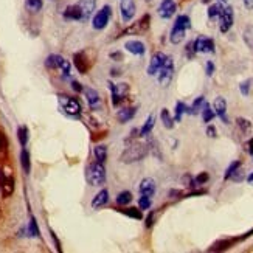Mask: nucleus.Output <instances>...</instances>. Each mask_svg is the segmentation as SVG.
I'll use <instances>...</instances> for the list:
<instances>
[{
    "label": "nucleus",
    "mask_w": 253,
    "mask_h": 253,
    "mask_svg": "<svg viewBox=\"0 0 253 253\" xmlns=\"http://www.w3.org/2000/svg\"><path fill=\"white\" fill-rule=\"evenodd\" d=\"M138 208H140V210H149V208H151V197L141 196L140 201H138Z\"/></svg>",
    "instance_id": "obj_41"
},
{
    "label": "nucleus",
    "mask_w": 253,
    "mask_h": 253,
    "mask_svg": "<svg viewBox=\"0 0 253 253\" xmlns=\"http://www.w3.org/2000/svg\"><path fill=\"white\" fill-rule=\"evenodd\" d=\"M243 2L247 9H253V0H243Z\"/></svg>",
    "instance_id": "obj_54"
},
{
    "label": "nucleus",
    "mask_w": 253,
    "mask_h": 253,
    "mask_svg": "<svg viewBox=\"0 0 253 253\" xmlns=\"http://www.w3.org/2000/svg\"><path fill=\"white\" fill-rule=\"evenodd\" d=\"M93 156H95V160L100 162V163H106L107 160V146L104 145H98L93 148Z\"/></svg>",
    "instance_id": "obj_26"
},
{
    "label": "nucleus",
    "mask_w": 253,
    "mask_h": 253,
    "mask_svg": "<svg viewBox=\"0 0 253 253\" xmlns=\"http://www.w3.org/2000/svg\"><path fill=\"white\" fill-rule=\"evenodd\" d=\"M120 9H122V16L125 22L132 20V17L135 16V2L134 0H122L120 2Z\"/></svg>",
    "instance_id": "obj_14"
},
{
    "label": "nucleus",
    "mask_w": 253,
    "mask_h": 253,
    "mask_svg": "<svg viewBox=\"0 0 253 253\" xmlns=\"http://www.w3.org/2000/svg\"><path fill=\"white\" fill-rule=\"evenodd\" d=\"M154 122H156V117H154V115H149L148 120H146V123L143 125V127L138 130V135H140V137H146V135H149V134H151V130H152V127H154Z\"/></svg>",
    "instance_id": "obj_29"
},
{
    "label": "nucleus",
    "mask_w": 253,
    "mask_h": 253,
    "mask_svg": "<svg viewBox=\"0 0 253 253\" xmlns=\"http://www.w3.org/2000/svg\"><path fill=\"white\" fill-rule=\"evenodd\" d=\"M148 156V146L143 143H134L125 149V152L120 156V162L122 163H135L140 162Z\"/></svg>",
    "instance_id": "obj_2"
},
{
    "label": "nucleus",
    "mask_w": 253,
    "mask_h": 253,
    "mask_svg": "<svg viewBox=\"0 0 253 253\" xmlns=\"http://www.w3.org/2000/svg\"><path fill=\"white\" fill-rule=\"evenodd\" d=\"M145 222H146L145 225H146L148 228L152 227V224H154V213H149V216L146 217V221H145Z\"/></svg>",
    "instance_id": "obj_50"
},
{
    "label": "nucleus",
    "mask_w": 253,
    "mask_h": 253,
    "mask_svg": "<svg viewBox=\"0 0 253 253\" xmlns=\"http://www.w3.org/2000/svg\"><path fill=\"white\" fill-rule=\"evenodd\" d=\"M202 2H204V3H210V2H211V0H202Z\"/></svg>",
    "instance_id": "obj_57"
},
{
    "label": "nucleus",
    "mask_w": 253,
    "mask_h": 253,
    "mask_svg": "<svg viewBox=\"0 0 253 253\" xmlns=\"http://www.w3.org/2000/svg\"><path fill=\"white\" fill-rule=\"evenodd\" d=\"M247 182H249V185H253V172L247 177Z\"/></svg>",
    "instance_id": "obj_55"
},
{
    "label": "nucleus",
    "mask_w": 253,
    "mask_h": 253,
    "mask_svg": "<svg viewBox=\"0 0 253 253\" xmlns=\"http://www.w3.org/2000/svg\"><path fill=\"white\" fill-rule=\"evenodd\" d=\"M208 179H210V175H208V172H201V174L194 179V182H196V185H204V183L208 182Z\"/></svg>",
    "instance_id": "obj_44"
},
{
    "label": "nucleus",
    "mask_w": 253,
    "mask_h": 253,
    "mask_svg": "<svg viewBox=\"0 0 253 253\" xmlns=\"http://www.w3.org/2000/svg\"><path fill=\"white\" fill-rule=\"evenodd\" d=\"M84 95H85V100H87V104L92 109V111H98L101 106V98H100V93H98L95 89L92 87H85L84 89Z\"/></svg>",
    "instance_id": "obj_12"
},
{
    "label": "nucleus",
    "mask_w": 253,
    "mask_h": 253,
    "mask_svg": "<svg viewBox=\"0 0 253 253\" xmlns=\"http://www.w3.org/2000/svg\"><path fill=\"white\" fill-rule=\"evenodd\" d=\"M247 152L250 154V156H253V138H250L249 141H247Z\"/></svg>",
    "instance_id": "obj_51"
},
{
    "label": "nucleus",
    "mask_w": 253,
    "mask_h": 253,
    "mask_svg": "<svg viewBox=\"0 0 253 253\" xmlns=\"http://www.w3.org/2000/svg\"><path fill=\"white\" fill-rule=\"evenodd\" d=\"M213 111L214 114L222 120L225 125H228V118H227V101L224 96H217L214 103H213Z\"/></svg>",
    "instance_id": "obj_13"
},
{
    "label": "nucleus",
    "mask_w": 253,
    "mask_h": 253,
    "mask_svg": "<svg viewBox=\"0 0 253 253\" xmlns=\"http://www.w3.org/2000/svg\"><path fill=\"white\" fill-rule=\"evenodd\" d=\"M244 42L253 50V25L244 30Z\"/></svg>",
    "instance_id": "obj_38"
},
{
    "label": "nucleus",
    "mask_w": 253,
    "mask_h": 253,
    "mask_svg": "<svg viewBox=\"0 0 253 253\" xmlns=\"http://www.w3.org/2000/svg\"><path fill=\"white\" fill-rule=\"evenodd\" d=\"M175 9H177V5H175L174 0H163L159 6V16L162 19H169L174 16Z\"/></svg>",
    "instance_id": "obj_15"
},
{
    "label": "nucleus",
    "mask_w": 253,
    "mask_h": 253,
    "mask_svg": "<svg viewBox=\"0 0 253 253\" xmlns=\"http://www.w3.org/2000/svg\"><path fill=\"white\" fill-rule=\"evenodd\" d=\"M188 112V107H186L185 103L179 101L177 104H175V115H174V122H182V115Z\"/></svg>",
    "instance_id": "obj_34"
},
{
    "label": "nucleus",
    "mask_w": 253,
    "mask_h": 253,
    "mask_svg": "<svg viewBox=\"0 0 253 253\" xmlns=\"http://www.w3.org/2000/svg\"><path fill=\"white\" fill-rule=\"evenodd\" d=\"M0 211H2V210H0Z\"/></svg>",
    "instance_id": "obj_59"
},
{
    "label": "nucleus",
    "mask_w": 253,
    "mask_h": 253,
    "mask_svg": "<svg viewBox=\"0 0 253 253\" xmlns=\"http://www.w3.org/2000/svg\"><path fill=\"white\" fill-rule=\"evenodd\" d=\"M201 112H202V118H204V122H205V123H210L211 120L216 117L214 111L210 107V104H208V103H205V106H204V109H202Z\"/></svg>",
    "instance_id": "obj_36"
},
{
    "label": "nucleus",
    "mask_w": 253,
    "mask_h": 253,
    "mask_svg": "<svg viewBox=\"0 0 253 253\" xmlns=\"http://www.w3.org/2000/svg\"><path fill=\"white\" fill-rule=\"evenodd\" d=\"M219 2H227V0H219Z\"/></svg>",
    "instance_id": "obj_58"
},
{
    "label": "nucleus",
    "mask_w": 253,
    "mask_h": 253,
    "mask_svg": "<svg viewBox=\"0 0 253 253\" xmlns=\"http://www.w3.org/2000/svg\"><path fill=\"white\" fill-rule=\"evenodd\" d=\"M64 58L61 54H50V56L45 59V67L50 69V70H54V69H59L61 64H62Z\"/></svg>",
    "instance_id": "obj_23"
},
{
    "label": "nucleus",
    "mask_w": 253,
    "mask_h": 253,
    "mask_svg": "<svg viewBox=\"0 0 253 253\" xmlns=\"http://www.w3.org/2000/svg\"><path fill=\"white\" fill-rule=\"evenodd\" d=\"M20 165H22V169H24L25 174H30L31 171V160H30V152L24 148L20 152Z\"/></svg>",
    "instance_id": "obj_27"
},
{
    "label": "nucleus",
    "mask_w": 253,
    "mask_h": 253,
    "mask_svg": "<svg viewBox=\"0 0 253 253\" xmlns=\"http://www.w3.org/2000/svg\"><path fill=\"white\" fill-rule=\"evenodd\" d=\"M72 87H73V90H75V92H78V93H81V92L84 90V87H83L78 81H73V83H72Z\"/></svg>",
    "instance_id": "obj_47"
},
{
    "label": "nucleus",
    "mask_w": 253,
    "mask_h": 253,
    "mask_svg": "<svg viewBox=\"0 0 253 253\" xmlns=\"http://www.w3.org/2000/svg\"><path fill=\"white\" fill-rule=\"evenodd\" d=\"M193 50L196 53H214V41L205 36L197 38L193 42Z\"/></svg>",
    "instance_id": "obj_9"
},
{
    "label": "nucleus",
    "mask_w": 253,
    "mask_h": 253,
    "mask_svg": "<svg viewBox=\"0 0 253 253\" xmlns=\"http://www.w3.org/2000/svg\"><path fill=\"white\" fill-rule=\"evenodd\" d=\"M250 84H252V80H246L244 83H241V85H239V90H241V93H243L244 96H249V93H250Z\"/></svg>",
    "instance_id": "obj_43"
},
{
    "label": "nucleus",
    "mask_w": 253,
    "mask_h": 253,
    "mask_svg": "<svg viewBox=\"0 0 253 253\" xmlns=\"http://www.w3.org/2000/svg\"><path fill=\"white\" fill-rule=\"evenodd\" d=\"M165 59H167V54L162 53V51H159V53L154 54V56L151 58L149 67H148V75H151V76L157 75V72L160 70V67L163 65Z\"/></svg>",
    "instance_id": "obj_16"
},
{
    "label": "nucleus",
    "mask_w": 253,
    "mask_h": 253,
    "mask_svg": "<svg viewBox=\"0 0 253 253\" xmlns=\"http://www.w3.org/2000/svg\"><path fill=\"white\" fill-rule=\"evenodd\" d=\"M191 27V20L188 16H179L174 22V27L171 30V36H169V41L172 43H180L183 39H185V31Z\"/></svg>",
    "instance_id": "obj_3"
},
{
    "label": "nucleus",
    "mask_w": 253,
    "mask_h": 253,
    "mask_svg": "<svg viewBox=\"0 0 253 253\" xmlns=\"http://www.w3.org/2000/svg\"><path fill=\"white\" fill-rule=\"evenodd\" d=\"M160 118H162L163 126L167 127V129H172V127H174V118L169 115V111H168V109H162Z\"/></svg>",
    "instance_id": "obj_31"
},
{
    "label": "nucleus",
    "mask_w": 253,
    "mask_h": 253,
    "mask_svg": "<svg viewBox=\"0 0 253 253\" xmlns=\"http://www.w3.org/2000/svg\"><path fill=\"white\" fill-rule=\"evenodd\" d=\"M95 5H96V0H80V2L76 3V6H78V9H80L83 22L90 19V16L93 14V11H95Z\"/></svg>",
    "instance_id": "obj_11"
},
{
    "label": "nucleus",
    "mask_w": 253,
    "mask_h": 253,
    "mask_svg": "<svg viewBox=\"0 0 253 253\" xmlns=\"http://www.w3.org/2000/svg\"><path fill=\"white\" fill-rule=\"evenodd\" d=\"M135 114H137V107H126V109H122V111H118L117 117L120 120V123L125 125L130 122V120L135 117Z\"/></svg>",
    "instance_id": "obj_22"
},
{
    "label": "nucleus",
    "mask_w": 253,
    "mask_h": 253,
    "mask_svg": "<svg viewBox=\"0 0 253 253\" xmlns=\"http://www.w3.org/2000/svg\"><path fill=\"white\" fill-rule=\"evenodd\" d=\"M111 58H112V59H117V61H122V59H123V54L120 53V51H115V53L111 54Z\"/></svg>",
    "instance_id": "obj_52"
},
{
    "label": "nucleus",
    "mask_w": 253,
    "mask_h": 253,
    "mask_svg": "<svg viewBox=\"0 0 253 253\" xmlns=\"http://www.w3.org/2000/svg\"><path fill=\"white\" fill-rule=\"evenodd\" d=\"M120 213H123V214H126V216H129V217H132V219H143V214H141V210L140 208H135V207H129V208H122V210H118Z\"/></svg>",
    "instance_id": "obj_30"
},
{
    "label": "nucleus",
    "mask_w": 253,
    "mask_h": 253,
    "mask_svg": "<svg viewBox=\"0 0 253 253\" xmlns=\"http://www.w3.org/2000/svg\"><path fill=\"white\" fill-rule=\"evenodd\" d=\"M28 127L27 126H19L17 129V138H19V143H20V146L22 148H25L27 146V143H28Z\"/></svg>",
    "instance_id": "obj_32"
},
{
    "label": "nucleus",
    "mask_w": 253,
    "mask_h": 253,
    "mask_svg": "<svg viewBox=\"0 0 253 253\" xmlns=\"http://www.w3.org/2000/svg\"><path fill=\"white\" fill-rule=\"evenodd\" d=\"M0 191H2L3 197L13 196V193H14V177H13V175H5V177H3V182H2V188H0Z\"/></svg>",
    "instance_id": "obj_21"
},
{
    "label": "nucleus",
    "mask_w": 253,
    "mask_h": 253,
    "mask_svg": "<svg viewBox=\"0 0 253 253\" xmlns=\"http://www.w3.org/2000/svg\"><path fill=\"white\" fill-rule=\"evenodd\" d=\"M236 123H238V126L241 127V130H243L244 134H247V132L252 129V123L249 122L247 118H238V120H236Z\"/></svg>",
    "instance_id": "obj_40"
},
{
    "label": "nucleus",
    "mask_w": 253,
    "mask_h": 253,
    "mask_svg": "<svg viewBox=\"0 0 253 253\" xmlns=\"http://www.w3.org/2000/svg\"><path fill=\"white\" fill-rule=\"evenodd\" d=\"M111 16H112V8L109 6V5H104V6L95 14L93 22H92V27H93L95 30H103V28H106L107 24H109V19H111Z\"/></svg>",
    "instance_id": "obj_7"
},
{
    "label": "nucleus",
    "mask_w": 253,
    "mask_h": 253,
    "mask_svg": "<svg viewBox=\"0 0 253 253\" xmlns=\"http://www.w3.org/2000/svg\"><path fill=\"white\" fill-rule=\"evenodd\" d=\"M239 167H241V162H239V160L233 162V163L230 165V167L227 168V171H225V175H224V179H225V180H228V179H230V175H232V174H233V172H235V171H236Z\"/></svg>",
    "instance_id": "obj_42"
},
{
    "label": "nucleus",
    "mask_w": 253,
    "mask_h": 253,
    "mask_svg": "<svg viewBox=\"0 0 253 253\" xmlns=\"http://www.w3.org/2000/svg\"><path fill=\"white\" fill-rule=\"evenodd\" d=\"M85 180L92 186H103L106 183V168L104 163L100 162H92L87 165L85 168Z\"/></svg>",
    "instance_id": "obj_1"
},
{
    "label": "nucleus",
    "mask_w": 253,
    "mask_h": 253,
    "mask_svg": "<svg viewBox=\"0 0 253 253\" xmlns=\"http://www.w3.org/2000/svg\"><path fill=\"white\" fill-rule=\"evenodd\" d=\"M156 188H157L156 180L151 179V177H146V179H143V180L140 182L138 191H140V194H141V196L152 197L154 194H156Z\"/></svg>",
    "instance_id": "obj_17"
},
{
    "label": "nucleus",
    "mask_w": 253,
    "mask_h": 253,
    "mask_svg": "<svg viewBox=\"0 0 253 253\" xmlns=\"http://www.w3.org/2000/svg\"><path fill=\"white\" fill-rule=\"evenodd\" d=\"M130 202H132V193H129V191H122V193L117 196V204L120 207L129 205Z\"/></svg>",
    "instance_id": "obj_33"
},
{
    "label": "nucleus",
    "mask_w": 253,
    "mask_h": 253,
    "mask_svg": "<svg viewBox=\"0 0 253 253\" xmlns=\"http://www.w3.org/2000/svg\"><path fill=\"white\" fill-rule=\"evenodd\" d=\"M28 236L39 238V228H38V222H36L35 217H31L30 222H28Z\"/></svg>",
    "instance_id": "obj_37"
},
{
    "label": "nucleus",
    "mask_w": 253,
    "mask_h": 253,
    "mask_svg": "<svg viewBox=\"0 0 253 253\" xmlns=\"http://www.w3.org/2000/svg\"><path fill=\"white\" fill-rule=\"evenodd\" d=\"M27 8L33 13H38L42 9V0H27Z\"/></svg>",
    "instance_id": "obj_39"
},
{
    "label": "nucleus",
    "mask_w": 253,
    "mask_h": 253,
    "mask_svg": "<svg viewBox=\"0 0 253 253\" xmlns=\"http://www.w3.org/2000/svg\"><path fill=\"white\" fill-rule=\"evenodd\" d=\"M109 87H111V92H112V104H114V107H118L129 93V84H126V83H120V84L109 83Z\"/></svg>",
    "instance_id": "obj_6"
},
{
    "label": "nucleus",
    "mask_w": 253,
    "mask_h": 253,
    "mask_svg": "<svg viewBox=\"0 0 253 253\" xmlns=\"http://www.w3.org/2000/svg\"><path fill=\"white\" fill-rule=\"evenodd\" d=\"M109 204V191L106 188H103L101 191H98V194L92 199L90 205L93 210H98V208H103L104 205Z\"/></svg>",
    "instance_id": "obj_20"
},
{
    "label": "nucleus",
    "mask_w": 253,
    "mask_h": 253,
    "mask_svg": "<svg viewBox=\"0 0 253 253\" xmlns=\"http://www.w3.org/2000/svg\"><path fill=\"white\" fill-rule=\"evenodd\" d=\"M58 101L62 111L70 115V117H78L81 114V104L78 100H75L72 96H65V95H59L58 96Z\"/></svg>",
    "instance_id": "obj_4"
},
{
    "label": "nucleus",
    "mask_w": 253,
    "mask_h": 253,
    "mask_svg": "<svg viewBox=\"0 0 253 253\" xmlns=\"http://www.w3.org/2000/svg\"><path fill=\"white\" fill-rule=\"evenodd\" d=\"M5 148H6V138L2 132H0V151H3Z\"/></svg>",
    "instance_id": "obj_49"
},
{
    "label": "nucleus",
    "mask_w": 253,
    "mask_h": 253,
    "mask_svg": "<svg viewBox=\"0 0 253 253\" xmlns=\"http://www.w3.org/2000/svg\"><path fill=\"white\" fill-rule=\"evenodd\" d=\"M205 72L208 76H211L214 73V64L211 61H207V65H205Z\"/></svg>",
    "instance_id": "obj_46"
},
{
    "label": "nucleus",
    "mask_w": 253,
    "mask_h": 253,
    "mask_svg": "<svg viewBox=\"0 0 253 253\" xmlns=\"http://www.w3.org/2000/svg\"><path fill=\"white\" fill-rule=\"evenodd\" d=\"M64 19L67 20H81V14H80V9L76 5H70L65 8L64 11Z\"/></svg>",
    "instance_id": "obj_24"
},
{
    "label": "nucleus",
    "mask_w": 253,
    "mask_h": 253,
    "mask_svg": "<svg viewBox=\"0 0 253 253\" xmlns=\"http://www.w3.org/2000/svg\"><path fill=\"white\" fill-rule=\"evenodd\" d=\"M238 239H222V241H217L216 244H213L210 247V252H221V250H227L228 247H232Z\"/></svg>",
    "instance_id": "obj_25"
},
{
    "label": "nucleus",
    "mask_w": 253,
    "mask_h": 253,
    "mask_svg": "<svg viewBox=\"0 0 253 253\" xmlns=\"http://www.w3.org/2000/svg\"><path fill=\"white\" fill-rule=\"evenodd\" d=\"M73 62H75V67L78 69V72H80L81 75H85L87 72H89V69H90V65H89V61H87L85 53H83V51L75 53Z\"/></svg>",
    "instance_id": "obj_18"
},
{
    "label": "nucleus",
    "mask_w": 253,
    "mask_h": 253,
    "mask_svg": "<svg viewBox=\"0 0 253 253\" xmlns=\"http://www.w3.org/2000/svg\"><path fill=\"white\" fill-rule=\"evenodd\" d=\"M230 179L235 180V182H241V180H243V171H241V167L232 175H230Z\"/></svg>",
    "instance_id": "obj_45"
},
{
    "label": "nucleus",
    "mask_w": 253,
    "mask_h": 253,
    "mask_svg": "<svg viewBox=\"0 0 253 253\" xmlns=\"http://www.w3.org/2000/svg\"><path fill=\"white\" fill-rule=\"evenodd\" d=\"M125 48L132 53V54H137V56H141V54H145L146 53V47H145V43H143L141 41H135V39H132V41H127L125 43Z\"/></svg>",
    "instance_id": "obj_19"
},
{
    "label": "nucleus",
    "mask_w": 253,
    "mask_h": 253,
    "mask_svg": "<svg viewBox=\"0 0 253 253\" xmlns=\"http://www.w3.org/2000/svg\"><path fill=\"white\" fill-rule=\"evenodd\" d=\"M219 19H221V27H219V30H221V33H227L230 28L233 27V19H235L233 8L232 6H224Z\"/></svg>",
    "instance_id": "obj_10"
},
{
    "label": "nucleus",
    "mask_w": 253,
    "mask_h": 253,
    "mask_svg": "<svg viewBox=\"0 0 253 253\" xmlns=\"http://www.w3.org/2000/svg\"><path fill=\"white\" fill-rule=\"evenodd\" d=\"M159 73V83L162 87H168L171 80H172V75H174V62H172V58L167 56L165 59L163 65L160 67V70L157 72Z\"/></svg>",
    "instance_id": "obj_5"
},
{
    "label": "nucleus",
    "mask_w": 253,
    "mask_h": 253,
    "mask_svg": "<svg viewBox=\"0 0 253 253\" xmlns=\"http://www.w3.org/2000/svg\"><path fill=\"white\" fill-rule=\"evenodd\" d=\"M222 9H224V5L221 2L211 5L210 8H208V17H210V19L219 17V16H221V13H222Z\"/></svg>",
    "instance_id": "obj_35"
},
{
    "label": "nucleus",
    "mask_w": 253,
    "mask_h": 253,
    "mask_svg": "<svg viewBox=\"0 0 253 253\" xmlns=\"http://www.w3.org/2000/svg\"><path fill=\"white\" fill-rule=\"evenodd\" d=\"M207 135H208V137H211V138H214V137L217 135V134H216V127H214V126H208V127H207Z\"/></svg>",
    "instance_id": "obj_48"
},
{
    "label": "nucleus",
    "mask_w": 253,
    "mask_h": 253,
    "mask_svg": "<svg viewBox=\"0 0 253 253\" xmlns=\"http://www.w3.org/2000/svg\"><path fill=\"white\" fill-rule=\"evenodd\" d=\"M51 238H53V241H54V244H56V249H58V252H61V244H59V241H58L56 235H54L53 232H51Z\"/></svg>",
    "instance_id": "obj_53"
},
{
    "label": "nucleus",
    "mask_w": 253,
    "mask_h": 253,
    "mask_svg": "<svg viewBox=\"0 0 253 253\" xmlns=\"http://www.w3.org/2000/svg\"><path fill=\"white\" fill-rule=\"evenodd\" d=\"M149 24H151V16L145 14L138 22H135V24H132L129 28H126L122 33V36H126V35H140V33H145L149 28Z\"/></svg>",
    "instance_id": "obj_8"
},
{
    "label": "nucleus",
    "mask_w": 253,
    "mask_h": 253,
    "mask_svg": "<svg viewBox=\"0 0 253 253\" xmlns=\"http://www.w3.org/2000/svg\"><path fill=\"white\" fill-rule=\"evenodd\" d=\"M205 98L204 96H199V98H196L194 100V103H193V106L191 107H188V112L186 114H191V115H196V114H199L202 109H204V106H205Z\"/></svg>",
    "instance_id": "obj_28"
},
{
    "label": "nucleus",
    "mask_w": 253,
    "mask_h": 253,
    "mask_svg": "<svg viewBox=\"0 0 253 253\" xmlns=\"http://www.w3.org/2000/svg\"><path fill=\"white\" fill-rule=\"evenodd\" d=\"M3 177H5V175H3V172L0 171V188H2V182H3Z\"/></svg>",
    "instance_id": "obj_56"
}]
</instances>
